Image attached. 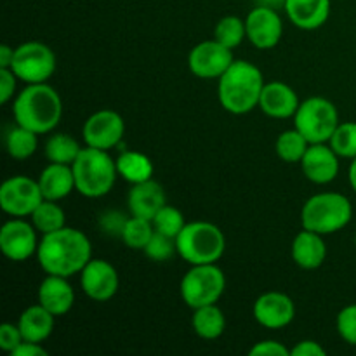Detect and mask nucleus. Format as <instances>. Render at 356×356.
Here are the masks:
<instances>
[{"label":"nucleus","mask_w":356,"mask_h":356,"mask_svg":"<svg viewBox=\"0 0 356 356\" xmlns=\"http://www.w3.org/2000/svg\"><path fill=\"white\" fill-rule=\"evenodd\" d=\"M92 259L89 236L76 228H65L42 235L37 250V261L45 275L70 278L80 275Z\"/></svg>","instance_id":"f257e3e1"},{"label":"nucleus","mask_w":356,"mask_h":356,"mask_svg":"<svg viewBox=\"0 0 356 356\" xmlns=\"http://www.w3.org/2000/svg\"><path fill=\"white\" fill-rule=\"evenodd\" d=\"M13 115L16 124L37 132L38 136L49 134L61 122V96L47 82L28 83L14 97Z\"/></svg>","instance_id":"f03ea898"},{"label":"nucleus","mask_w":356,"mask_h":356,"mask_svg":"<svg viewBox=\"0 0 356 356\" xmlns=\"http://www.w3.org/2000/svg\"><path fill=\"white\" fill-rule=\"evenodd\" d=\"M264 83L263 72L254 63L235 59L218 79V99L228 113H250L254 108L259 106Z\"/></svg>","instance_id":"7ed1b4c3"},{"label":"nucleus","mask_w":356,"mask_h":356,"mask_svg":"<svg viewBox=\"0 0 356 356\" xmlns=\"http://www.w3.org/2000/svg\"><path fill=\"white\" fill-rule=\"evenodd\" d=\"M75 176V190L86 198L106 197L117 183V162L104 149L82 148L72 165Z\"/></svg>","instance_id":"20e7f679"},{"label":"nucleus","mask_w":356,"mask_h":356,"mask_svg":"<svg viewBox=\"0 0 356 356\" xmlns=\"http://www.w3.org/2000/svg\"><path fill=\"white\" fill-rule=\"evenodd\" d=\"M353 218L350 198L337 191H322L305 202L301 209V225L305 229L332 235L346 228Z\"/></svg>","instance_id":"39448f33"},{"label":"nucleus","mask_w":356,"mask_h":356,"mask_svg":"<svg viewBox=\"0 0 356 356\" xmlns=\"http://www.w3.org/2000/svg\"><path fill=\"white\" fill-rule=\"evenodd\" d=\"M177 256L188 264H218L226 250L225 233L209 221L186 222L176 236Z\"/></svg>","instance_id":"423d86ee"},{"label":"nucleus","mask_w":356,"mask_h":356,"mask_svg":"<svg viewBox=\"0 0 356 356\" xmlns=\"http://www.w3.org/2000/svg\"><path fill=\"white\" fill-rule=\"evenodd\" d=\"M225 291V271L218 264H195L181 278V298L191 309L218 305Z\"/></svg>","instance_id":"0eeeda50"},{"label":"nucleus","mask_w":356,"mask_h":356,"mask_svg":"<svg viewBox=\"0 0 356 356\" xmlns=\"http://www.w3.org/2000/svg\"><path fill=\"white\" fill-rule=\"evenodd\" d=\"M339 124V111L327 97L312 96L301 101L294 115V127L309 145L329 143Z\"/></svg>","instance_id":"6e6552de"},{"label":"nucleus","mask_w":356,"mask_h":356,"mask_svg":"<svg viewBox=\"0 0 356 356\" xmlns=\"http://www.w3.org/2000/svg\"><path fill=\"white\" fill-rule=\"evenodd\" d=\"M10 70L24 83L49 82L56 73V54L42 42H24L14 49Z\"/></svg>","instance_id":"1a4fd4ad"},{"label":"nucleus","mask_w":356,"mask_h":356,"mask_svg":"<svg viewBox=\"0 0 356 356\" xmlns=\"http://www.w3.org/2000/svg\"><path fill=\"white\" fill-rule=\"evenodd\" d=\"M44 200L37 179L13 176L0 186V209L10 218H28Z\"/></svg>","instance_id":"9d476101"},{"label":"nucleus","mask_w":356,"mask_h":356,"mask_svg":"<svg viewBox=\"0 0 356 356\" xmlns=\"http://www.w3.org/2000/svg\"><path fill=\"white\" fill-rule=\"evenodd\" d=\"M38 243L37 228L24 218L9 219L0 229V250L13 263H24L31 256H37Z\"/></svg>","instance_id":"9b49d317"},{"label":"nucleus","mask_w":356,"mask_h":356,"mask_svg":"<svg viewBox=\"0 0 356 356\" xmlns=\"http://www.w3.org/2000/svg\"><path fill=\"white\" fill-rule=\"evenodd\" d=\"M125 134V122L120 113L113 110H97L83 122L82 138L90 148L110 149L117 148Z\"/></svg>","instance_id":"f8f14e48"},{"label":"nucleus","mask_w":356,"mask_h":356,"mask_svg":"<svg viewBox=\"0 0 356 356\" xmlns=\"http://www.w3.org/2000/svg\"><path fill=\"white\" fill-rule=\"evenodd\" d=\"M235 61L233 49L226 47L216 38L204 40L195 45L188 54V68L198 79H216L222 76V73Z\"/></svg>","instance_id":"ddd939ff"},{"label":"nucleus","mask_w":356,"mask_h":356,"mask_svg":"<svg viewBox=\"0 0 356 356\" xmlns=\"http://www.w3.org/2000/svg\"><path fill=\"white\" fill-rule=\"evenodd\" d=\"M247 40L259 51L277 47L284 35V21L277 9L256 6L245 17Z\"/></svg>","instance_id":"4468645a"},{"label":"nucleus","mask_w":356,"mask_h":356,"mask_svg":"<svg viewBox=\"0 0 356 356\" xmlns=\"http://www.w3.org/2000/svg\"><path fill=\"white\" fill-rule=\"evenodd\" d=\"M80 285L83 294L97 302H106L115 298L120 287L117 268L104 259H90L80 271Z\"/></svg>","instance_id":"2eb2a0df"},{"label":"nucleus","mask_w":356,"mask_h":356,"mask_svg":"<svg viewBox=\"0 0 356 356\" xmlns=\"http://www.w3.org/2000/svg\"><path fill=\"white\" fill-rule=\"evenodd\" d=\"M254 318L261 327L280 330L291 325L296 318V305L291 296L270 291L261 294L254 302Z\"/></svg>","instance_id":"dca6fc26"},{"label":"nucleus","mask_w":356,"mask_h":356,"mask_svg":"<svg viewBox=\"0 0 356 356\" xmlns=\"http://www.w3.org/2000/svg\"><path fill=\"white\" fill-rule=\"evenodd\" d=\"M339 159L341 156L330 148L329 143H316L308 146L299 165L308 181L315 184H329L339 174Z\"/></svg>","instance_id":"f3484780"},{"label":"nucleus","mask_w":356,"mask_h":356,"mask_svg":"<svg viewBox=\"0 0 356 356\" xmlns=\"http://www.w3.org/2000/svg\"><path fill=\"white\" fill-rule=\"evenodd\" d=\"M299 104H301V101H299L298 92L289 83L268 82L264 83L257 108L266 117L285 120V118H294Z\"/></svg>","instance_id":"a211bd4d"},{"label":"nucleus","mask_w":356,"mask_h":356,"mask_svg":"<svg viewBox=\"0 0 356 356\" xmlns=\"http://www.w3.org/2000/svg\"><path fill=\"white\" fill-rule=\"evenodd\" d=\"M37 301L58 318V316H65L73 308L75 291L70 285L68 278L47 275L38 285Z\"/></svg>","instance_id":"6ab92c4d"},{"label":"nucleus","mask_w":356,"mask_h":356,"mask_svg":"<svg viewBox=\"0 0 356 356\" xmlns=\"http://www.w3.org/2000/svg\"><path fill=\"white\" fill-rule=\"evenodd\" d=\"M127 204L131 216L153 221L156 212L167 204V197L162 184L155 179H148L145 183L132 184L127 195Z\"/></svg>","instance_id":"aec40b11"},{"label":"nucleus","mask_w":356,"mask_h":356,"mask_svg":"<svg viewBox=\"0 0 356 356\" xmlns=\"http://www.w3.org/2000/svg\"><path fill=\"white\" fill-rule=\"evenodd\" d=\"M284 10L296 28L313 31L329 21L330 0H287Z\"/></svg>","instance_id":"412c9836"},{"label":"nucleus","mask_w":356,"mask_h":356,"mask_svg":"<svg viewBox=\"0 0 356 356\" xmlns=\"http://www.w3.org/2000/svg\"><path fill=\"white\" fill-rule=\"evenodd\" d=\"M291 254L292 261L301 270H318L327 259V245L323 235L302 228V232H299L292 240Z\"/></svg>","instance_id":"4be33fe9"},{"label":"nucleus","mask_w":356,"mask_h":356,"mask_svg":"<svg viewBox=\"0 0 356 356\" xmlns=\"http://www.w3.org/2000/svg\"><path fill=\"white\" fill-rule=\"evenodd\" d=\"M37 181L42 195H44V200L59 202L75 190L73 169L72 165H66V163L49 162V165L42 170Z\"/></svg>","instance_id":"5701e85b"},{"label":"nucleus","mask_w":356,"mask_h":356,"mask_svg":"<svg viewBox=\"0 0 356 356\" xmlns=\"http://www.w3.org/2000/svg\"><path fill=\"white\" fill-rule=\"evenodd\" d=\"M54 322L56 316L37 302V305L30 306V308L21 313L17 325H19L24 341L44 343L51 337L52 330H54Z\"/></svg>","instance_id":"b1692460"},{"label":"nucleus","mask_w":356,"mask_h":356,"mask_svg":"<svg viewBox=\"0 0 356 356\" xmlns=\"http://www.w3.org/2000/svg\"><path fill=\"white\" fill-rule=\"evenodd\" d=\"M115 162H117L118 176L127 181V183L138 184L153 179L155 167H153L149 156H146L145 153L134 152V149H124Z\"/></svg>","instance_id":"393cba45"},{"label":"nucleus","mask_w":356,"mask_h":356,"mask_svg":"<svg viewBox=\"0 0 356 356\" xmlns=\"http://www.w3.org/2000/svg\"><path fill=\"white\" fill-rule=\"evenodd\" d=\"M191 327L195 334L205 341H214L225 334L226 316L218 305L202 306L193 309L191 316Z\"/></svg>","instance_id":"a878e982"},{"label":"nucleus","mask_w":356,"mask_h":356,"mask_svg":"<svg viewBox=\"0 0 356 356\" xmlns=\"http://www.w3.org/2000/svg\"><path fill=\"white\" fill-rule=\"evenodd\" d=\"M38 148V134L16 124L6 134V149L10 159L26 160L35 155Z\"/></svg>","instance_id":"bb28decb"},{"label":"nucleus","mask_w":356,"mask_h":356,"mask_svg":"<svg viewBox=\"0 0 356 356\" xmlns=\"http://www.w3.org/2000/svg\"><path fill=\"white\" fill-rule=\"evenodd\" d=\"M45 159L52 163H66L73 165L76 156L82 152V146L79 145L73 136L65 134V132H56L45 143Z\"/></svg>","instance_id":"cd10ccee"},{"label":"nucleus","mask_w":356,"mask_h":356,"mask_svg":"<svg viewBox=\"0 0 356 356\" xmlns=\"http://www.w3.org/2000/svg\"><path fill=\"white\" fill-rule=\"evenodd\" d=\"M31 222L40 235L58 232L66 226V216L61 205L54 200H42L33 214L30 216Z\"/></svg>","instance_id":"c85d7f7f"},{"label":"nucleus","mask_w":356,"mask_h":356,"mask_svg":"<svg viewBox=\"0 0 356 356\" xmlns=\"http://www.w3.org/2000/svg\"><path fill=\"white\" fill-rule=\"evenodd\" d=\"M309 143L306 141L305 136L298 131V129H287L282 132L275 143V152H277L278 159H282L287 163H299L305 156L306 149H308Z\"/></svg>","instance_id":"c756f323"},{"label":"nucleus","mask_w":356,"mask_h":356,"mask_svg":"<svg viewBox=\"0 0 356 356\" xmlns=\"http://www.w3.org/2000/svg\"><path fill=\"white\" fill-rule=\"evenodd\" d=\"M155 233V226L153 221L145 218H138V216H131L125 222V228L122 232V242L132 250H145L148 245L149 238Z\"/></svg>","instance_id":"7c9ffc66"},{"label":"nucleus","mask_w":356,"mask_h":356,"mask_svg":"<svg viewBox=\"0 0 356 356\" xmlns=\"http://www.w3.org/2000/svg\"><path fill=\"white\" fill-rule=\"evenodd\" d=\"M214 38L226 47L235 51L247 38L245 19L238 16H225L218 21L214 28Z\"/></svg>","instance_id":"2f4dec72"},{"label":"nucleus","mask_w":356,"mask_h":356,"mask_svg":"<svg viewBox=\"0 0 356 356\" xmlns=\"http://www.w3.org/2000/svg\"><path fill=\"white\" fill-rule=\"evenodd\" d=\"M329 145L341 159H356V122H341Z\"/></svg>","instance_id":"473e14b6"},{"label":"nucleus","mask_w":356,"mask_h":356,"mask_svg":"<svg viewBox=\"0 0 356 356\" xmlns=\"http://www.w3.org/2000/svg\"><path fill=\"white\" fill-rule=\"evenodd\" d=\"M153 226H155L156 232L176 238L181 233V229L186 226V221H184V216L179 209L174 207V205L165 204L159 212H156L155 218H153Z\"/></svg>","instance_id":"72a5a7b5"},{"label":"nucleus","mask_w":356,"mask_h":356,"mask_svg":"<svg viewBox=\"0 0 356 356\" xmlns=\"http://www.w3.org/2000/svg\"><path fill=\"white\" fill-rule=\"evenodd\" d=\"M143 252L146 254L148 259L155 261V263H163V261L172 259L177 254L176 238L163 235V233L156 232L155 229V233H153V236L149 238L148 245L145 247Z\"/></svg>","instance_id":"f704fd0d"},{"label":"nucleus","mask_w":356,"mask_h":356,"mask_svg":"<svg viewBox=\"0 0 356 356\" xmlns=\"http://www.w3.org/2000/svg\"><path fill=\"white\" fill-rule=\"evenodd\" d=\"M337 334L344 343L356 346V305H348L337 313L336 318Z\"/></svg>","instance_id":"c9c22d12"},{"label":"nucleus","mask_w":356,"mask_h":356,"mask_svg":"<svg viewBox=\"0 0 356 356\" xmlns=\"http://www.w3.org/2000/svg\"><path fill=\"white\" fill-rule=\"evenodd\" d=\"M24 341L23 334H21L19 325L17 323H2L0 325V350L6 353H13L17 346Z\"/></svg>","instance_id":"e433bc0d"},{"label":"nucleus","mask_w":356,"mask_h":356,"mask_svg":"<svg viewBox=\"0 0 356 356\" xmlns=\"http://www.w3.org/2000/svg\"><path fill=\"white\" fill-rule=\"evenodd\" d=\"M127 219L129 218H125V214H122L120 211H108L101 216L99 226L106 235L122 236V232H124Z\"/></svg>","instance_id":"4c0bfd02"},{"label":"nucleus","mask_w":356,"mask_h":356,"mask_svg":"<svg viewBox=\"0 0 356 356\" xmlns=\"http://www.w3.org/2000/svg\"><path fill=\"white\" fill-rule=\"evenodd\" d=\"M250 356H291V350L284 343L268 339L259 341L249 350Z\"/></svg>","instance_id":"58836bf2"},{"label":"nucleus","mask_w":356,"mask_h":356,"mask_svg":"<svg viewBox=\"0 0 356 356\" xmlns=\"http://www.w3.org/2000/svg\"><path fill=\"white\" fill-rule=\"evenodd\" d=\"M16 73L10 68H0V103L7 104L16 94Z\"/></svg>","instance_id":"ea45409f"},{"label":"nucleus","mask_w":356,"mask_h":356,"mask_svg":"<svg viewBox=\"0 0 356 356\" xmlns=\"http://www.w3.org/2000/svg\"><path fill=\"white\" fill-rule=\"evenodd\" d=\"M291 355L292 356H325L327 351L320 343L308 339L296 344V346L291 350Z\"/></svg>","instance_id":"a19ab883"},{"label":"nucleus","mask_w":356,"mask_h":356,"mask_svg":"<svg viewBox=\"0 0 356 356\" xmlns=\"http://www.w3.org/2000/svg\"><path fill=\"white\" fill-rule=\"evenodd\" d=\"M47 350L42 346V343H31V341H23L10 356H47Z\"/></svg>","instance_id":"79ce46f5"},{"label":"nucleus","mask_w":356,"mask_h":356,"mask_svg":"<svg viewBox=\"0 0 356 356\" xmlns=\"http://www.w3.org/2000/svg\"><path fill=\"white\" fill-rule=\"evenodd\" d=\"M14 59V49L7 44L0 45V68H10Z\"/></svg>","instance_id":"37998d69"},{"label":"nucleus","mask_w":356,"mask_h":356,"mask_svg":"<svg viewBox=\"0 0 356 356\" xmlns=\"http://www.w3.org/2000/svg\"><path fill=\"white\" fill-rule=\"evenodd\" d=\"M257 6H266V7H271V9H284L285 7V2L287 0H256Z\"/></svg>","instance_id":"c03bdc74"},{"label":"nucleus","mask_w":356,"mask_h":356,"mask_svg":"<svg viewBox=\"0 0 356 356\" xmlns=\"http://www.w3.org/2000/svg\"><path fill=\"white\" fill-rule=\"evenodd\" d=\"M348 179H350L351 188H353V191L356 193V159L351 160L350 170H348Z\"/></svg>","instance_id":"a18cd8bd"},{"label":"nucleus","mask_w":356,"mask_h":356,"mask_svg":"<svg viewBox=\"0 0 356 356\" xmlns=\"http://www.w3.org/2000/svg\"><path fill=\"white\" fill-rule=\"evenodd\" d=\"M355 247H356V235H355Z\"/></svg>","instance_id":"49530a36"}]
</instances>
